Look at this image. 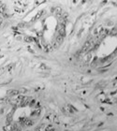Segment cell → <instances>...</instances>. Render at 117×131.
I'll return each instance as SVG.
<instances>
[{"label": "cell", "instance_id": "cell-1", "mask_svg": "<svg viewBox=\"0 0 117 131\" xmlns=\"http://www.w3.org/2000/svg\"><path fill=\"white\" fill-rule=\"evenodd\" d=\"M25 35L36 43L45 47L55 46L62 40L64 34V21L60 11L52 9L50 12H41L24 27Z\"/></svg>", "mask_w": 117, "mask_h": 131}]
</instances>
